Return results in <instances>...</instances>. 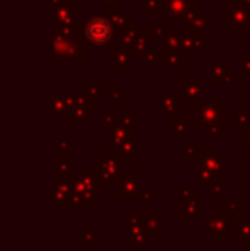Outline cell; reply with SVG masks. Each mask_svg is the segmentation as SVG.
Masks as SVG:
<instances>
[{"instance_id": "cell-15", "label": "cell", "mask_w": 250, "mask_h": 251, "mask_svg": "<svg viewBox=\"0 0 250 251\" xmlns=\"http://www.w3.org/2000/svg\"><path fill=\"white\" fill-rule=\"evenodd\" d=\"M178 36H180V48L187 53L194 51L197 55H200L207 47H211V40L204 36V33L184 29V31H178Z\"/></svg>"}, {"instance_id": "cell-3", "label": "cell", "mask_w": 250, "mask_h": 251, "mask_svg": "<svg viewBox=\"0 0 250 251\" xmlns=\"http://www.w3.org/2000/svg\"><path fill=\"white\" fill-rule=\"evenodd\" d=\"M194 130L206 132L216 139L226 130V101L209 100L200 101L194 116Z\"/></svg>"}, {"instance_id": "cell-11", "label": "cell", "mask_w": 250, "mask_h": 251, "mask_svg": "<svg viewBox=\"0 0 250 251\" xmlns=\"http://www.w3.org/2000/svg\"><path fill=\"white\" fill-rule=\"evenodd\" d=\"M147 231L142 224V214L140 210H134L132 215L125 219V239L132 243L137 248H147L149 246V238Z\"/></svg>"}, {"instance_id": "cell-17", "label": "cell", "mask_w": 250, "mask_h": 251, "mask_svg": "<svg viewBox=\"0 0 250 251\" xmlns=\"http://www.w3.org/2000/svg\"><path fill=\"white\" fill-rule=\"evenodd\" d=\"M108 69L110 70H132V60L130 51L120 47L118 43H113L108 51Z\"/></svg>"}, {"instance_id": "cell-24", "label": "cell", "mask_w": 250, "mask_h": 251, "mask_svg": "<svg viewBox=\"0 0 250 251\" xmlns=\"http://www.w3.org/2000/svg\"><path fill=\"white\" fill-rule=\"evenodd\" d=\"M154 31H156L158 38L161 40V45H163V53L182 50V48H180V36H178V33L167 29V27L161 26V24L154 27Z\"/></svg>"}, {"instance_id": "cell-27", "label": "cell", "mask_w": 250, "mask_h": 251, "mask_svg": "<svg viewBox=\"0 0 250 251\" xmlns=\"http://www.w3.org/2000/svg\"><path fill=\"white\" fill-rule=\"evenodd\" d=\"M108 19H110V23L113 24V27L117 31L124 29V27L130 26V24L134 23V17L127 12L124 7H115V9H111L110 12H108Z\"/></svg>"}, {"instance_id": "cell-39", "label": "cell", "mask_w": 250, "mask_h": 251, "mask_svg": "<svg viewBox=\"0 0 250 251\" xmlns=\"http://www.w3.org/2000/svg\"><path fill=\"white\" fill-rule=\"evenodd\" d=\"M84 93L89 98H93V100H100V98L103 96V87H101L100 84H89V86L84 89Z\"/></svg>"}, {"instance_id": "cell-4", "label": "cell", "mask_w": 250, "mask_h": 251, "mask_svg": "<svg viewBox=\"0 0 250 251\" xmlns=\"http://www.w3.org/2000/svg\"><path fill=\"white\" fill-rule=\"evenodd\" d=\"M244 215L240 210V203L238 201H231L226 205L223 210H214L209 212L204 224V231L209 234L213 241H224L228 234H233V229L242 222Z\"/></svg>"}, {"instance_id": "cell-52", "label": "cell", "mask_w": 250, "mask_h": 251, "mask_svg": "<svg viewBox=\"0 0 250 251\" xmlns=\"http://www.w3.org/2000/svg\"><path fill=\"white\" fill-rule=\"evenodd\" d=\"M249 109H250V102H249Z\"/></svg>"}, {"instance_id": "cell-13", "label": "cell", "mask_w": 250, "mask_h": 251, "mask_svg": "<svg viewBox=\"0 0 250 251\" xmlns=\"http://www.w3.org/2000/svg\"><path fill=\"white\" fill-rule=\"evenodd\" d=\"M165 16L163 21L170 23H187L189 17L195 10V0H163Z\"/></svg>"}, {"instance_id": "cell-46", "label": "cell", "mask_w": 250, "mask_h": 251, "mask_svg": "<svg viewBox=\"0 0 250 251\" xmlns=\"http://www.w3.org/2000/svg\"><path fill=\"white\" fill-rule=\"evenodd\" d=\"M194 195H195V192H194L192 185H185V186H182V188H180V200H187V199H190V197H194Z\"/></svg>"}, {"instance_id": "cell-41", "label": "cell", "mask_w": 250, "mask_h": 251, "mask_svg": "<svg viewBox=\"0 0 250 251\" xmlns=\"http://www.w3.org/2000/svg\"><path fill=\"white\" fill-rule=\"evenodd\" d=\"M242 60V77L250 79V53H244L240 56Z\"/></svg>"}, {"instance_id": "cell-42", "label": "cell", "mask_w": 250, "mask_h": 251, "mask_svg": "<svg viewBox=\"0 0 250 251\" xmlns=\"http://www.w3.org/2000/svg\"><path fill=\"white\" fill-rule=\"evenodd\" d=\"M224 192V186L223 185H216V186H211L209 188V200L211 201H218V199H220L221 195H223Z\"/></svg>"}, {"instance_id": "cell-50", "label": "cell", "mask_w": 250, "mask_h": 251, "mask_svg": "<svg viewBox=\"0 0 250 251\" xmlns=\"http://www.w3.org/2000/svg\"><path fill=\"white\" fill-rule=\"evenodd\" d=\"M244 2L247 3V5H250V0H244Z\"/></svg>"}, {"instance_id": "cell-18", "label": "cell", "mask_w": 250, "mask_h": 251, "mask_svg": "<svg viewBox=\"0 0 250 251\" xmlns=\"http://www.w3.org/2000/svg\"><path fill=\"white\" fill-rule=\"evenodd\" d=\"M110 128V135H108V146H110V154L111 155H117L118 151H120V147L124 146L127 140L132 137V130L127 128L124 123L118 120L115 125L108 126Z\"/></svg>"}, {"instance_id": "cell-28", "label": "cell", "mask_w": 250, "mask_h": 251, "mask_svg": "<svg viewBox=\"0 0 250 251\" xmlns=\"http://www.w3.org/2000/svg\"><path fill=\"white\" fill-rule=\"evenodd\" d=\"M55 164L57 168H70V142L67 139H58L55 146Z\"/></svg>"}, {"instance_id": "cell-47", "label": "cell", "mask_w": 250, "mask_h": 251, "mask_svg": "<svg viewBox=\"0 0 250 251\" xmlns=\"http://www.w3.org/2000/svg\"><path fill=\"white\" fill-rule=\"evenodd\" d=\"M242 147H244V149H247L249 154H250V126L245 130L244 133H242Z\"/></svg>"}, {"instance_id": "cell-16", "label": "cell", "mask_w": 250, "mask_h": 251, "mask_svg": "<svg viewBox=\"0 0 250 251\" xmlns=\"http://www.w3.org/2000/svg\"><path fill=\"white\" fill-rule=\"evenodd\" d=\"M94 113V100L89 98L86 93L77 94V102L76 108L72 109V113L69 115V122L72 125H81V123H86V120L89 118Z\"/></svg>"}, {"instance_id": "cell-53", "label": "cell", "mask_w": 250, "mask_h": 251, "mask_svg": "<svg viewBox=\"0 0 250 251\" xmlns=\"http://www.w3.org/2000/svg\"><path fill=\"white\" fill-rule=\"evenodd\" d=\"M249 91H250V86H249Z\"/></svg>"}, {"instance_id": "cell-1", "label": "cell", "mask_w": 250, "mask_h": 251, "mask_svg": "<svg viewBox=\"0 0 250 251\" xmlns=\"http://www.w3.org/2000/svg\"><path fill=\"white\" fill-rule=\"evenodd\" d=\"M187 161L195 169L194 185L216 186L226 183V157L220 154L216 147H197L187 157Z\"/></svg>"}, {"instance_id": "cell-22", "label": "cell", "mask_w": 250, "mask_h": 251, "mask_svg": "<svg viewBox=\"0 0 250 251\" xmlns=\"http://www.w3.org/2000/svg\"><path fill=\"white\" fill-rule=\"evenodd\" d=\"M77 94L74 93H60L54 96V113L55 116H69L76 108Z\"/></svg>"}, {"instance_id": "cell-5", "label": "cell", "mask_w": 250, "mask_h": 251, "mask_svg": "<svg viewBox=\"0 0 250 251\" xmlns=\"http://www.w3.org/2000/svg\"><path fill=\"white\" fill-rule=\"evenodd\" d=\"M101 188L94 171H76L74 173V197L72 207L79 210H91L96 201L101 200Z\"/></svg>"}, {"instance_id": "cell-26", "label": "cell", "mask_w": 250, "mask_h": 251, "mask_svg": "<svg viewBox=\"0 0 250 251\" xmlns=\"http://www.w3.org/2000/svg\"><path fill=\"white\" fill-rule=\"evenodd\" d=\"M211 27V16L206 14V10L202 7H195V10L192 12V16L187 21V29L195 31V33H204Z\"/></svg>"}, {"instance_id": "cell-10", "label": "cell", "mask_w": 250, "mask_h": 251, "mask_svg": "<svg viewBox=\"0 0 250 251\" xmlns=\"http://www.w3.org/2000/svg\"><path fill=\"white\" fill-rule=\"evenodd\" d=\"M142 190L140 171L127 169L117 181V200L118 201H139V193Z\"/></svg>"}, {"instance_id": "cell-40", "label": "cell", "mask_w": 250, "mask_h": 251, "mask_svg": "<svg viewBox=\"0 0 250 251\" xmlns=\"http://www.w3.org/2000/svg\"><path fill=\"white\" fill-rule=\"evenodd\" d=\"M120 122L124 123L127 128L132 130V126H134V111H132V108H125L124 109V115L120 116Z\"/></svg>"}, {"instance_id": "cell-12", "label": "cell", "mask_w": 250, "mask_h": 251, "mask_svg": "<svg viewBox=\"0 0 250 251\" xmlns=\"http://www.w3.org/2000/svg\"><path fill=\"white\" fill-rule=\"evenodd\" d=\"M204 89L202 77H182L178 80V96L187 102V108L195 111L200 104V94Z\"/></svg>"}, {"instance_id": "cell-29", "label": "cell", "mask_w": 250, "mask_h": 251, "mask_svg": "<svg viewBox=\"0 0 250 251\" xmlns=\"http://www.w3.org/2000/svg\"><path fill=\"white\" fill-rule=\"evenodd\" d=\"M139 154H140V140L130 137L124 146L120 147V151H118L117 155L125 162V164H129V162H132L134 157H136V155H139Z\"/></svg>"}, {"instance_id": "cell-8", "label": "cell", "mask_w": 250, "mask_h": 251, "mask_svg": "<svg viewBox=\"0 0 250 251\" xmlns=\"http://www.w3.org/2000/svg\"><path fill=\"white\" fill-rule=\"evenodd\" d=\"M93 171L103 186H117L118 178L124 175L127 169L125 162L118 155L105 154L100 161L94 162Z\"/></svg>"}, {"instance_id": "cell-25", "label": "cell", "mask_w": 250, "mask_h": 251, "mask_svg": "<svg viewBox=\"0 0 250 251\" xmlns=\"http://www.w3.org/2000/svg\"><path fill=\"white\" fill-rule=\"evenodd\" d=\"M187 51L184 50H175V51H170V53H163V69L165 70H173V69H178V70H187L189 67V60H187Z\"/></svg>"}, {"instance_id": "cell-20", "label": "cell", "mask_w": 250, "mask_h": 251, "mask_svg": "<svg viewBox=\"0 0 250 251\" xmlns=\"http://www.w3.org/2000/svg\"><path fill=\"white\" fill-rule=\"evenodd\" d=\"M178 101H180L178 93H158L154 96V106L158 109H161L167 116H170V118H175L177 115H180Z\"/></svg>"}, {"instance_id": "cell-34", "label": "cell", "mask_w": 250, "mask_h": 251, "mask_svg": "<svg viewBox=\"0 0 250 251\" xmlns=\"http://www.w3.org/2000/svg\"><path fill=\"white\" fill-rule=\"evenodd\" d=\"M233 239L240 241L242 248H250V219L244 217L242 222L233 229Z\"/></svg>"}, {"instance_id": "cell-21", "label": "cell", "mask_w": 250, "mask_h": 251, "mask_svg": "<svg viewBox=\"0 0 250 251\" xmlns=\"http://www.w3.org/2000/svg\"><path fill=\"white\" fill-rule=\"evenodd\" d=\"M140 33H142L140 23H136V21H134L130 26L117 31V43L120 45V47H124L125 50H129L130 53H134V47H136Z\"/></svg>"}, {"instance_id": "cell-32", "label": "cell", "mask_w": 250, "mask_h": 251, "mask_svg": "<svg viewBox=\"0 0 250 251\" xmlns=\"http://www.w3.org/2000/svg\"><path fill=\"white\" fill-rule=\"evenodd\" d=\"M140 62H144L147 65V69L149 70H154L158 67V63H163V53L158 51L156 45L151 43L149 47L146 48L142 53L139 55Z\"/></svg>"}, {"instance_id": "cell-14", "label": "cell", "mask_w": 250, "mask_h": 251, "mask_svg": "<svg viewBox=\"0 0 250 251\" xmlns=\"http://www.w3.org/2000/svg\"><path fill=\"white\" fill-rule=\"evenodd\" d=\"M79 24V0H65L54 10V29H65Z\"/></svg>"}, {"instance_id": "cell-44", "label": "cell", "mask_w": 250, "mask_h": 251, "mask_svg": "<svg viewBox=\"0 0 250 251\" xmlns=\"http://www.w3.org/2000/svg\"><path fill=\"white\" fill-rule=\"evenodd\" d=\"M108 93H110V100L111 101H122V98H124L117 84H110V86H108Z\"/></svg>"}, {"instance_id": "cell-31", "label": "cell", "mask_w": 250, "mask_h": 251, "mask_svg": "<svg viewBox=\"0 0 250 251\" xmlns=\"http://www.w3.org/2000/svg\"><path fill=\"white\" fill-rule=\"evenodd\" d=\"M140 16H165L163 0H139Z\"/></svg>"}, {"instance_id": "cell-9", "label": "cell", "mask_w": 250, "mask_h": 251, "mask_svg": "<svg viewBox=\"0 0 250 251\" xmlns=\"http://www.w3.org/2000/svg\"><path fill=\"white\" fill-rule=\"evenodd\" d=\"M226 31H247L250 27V5L244 0H226L224 3Z\"/></svg>"}, {"instance_id": "cell-43", "label": "cell", "mask_w": 250, "mask_h": 251, "mask_svg": "<svg viewBox=\"0 0 250 251\" xmlns=\"http://www.w3.org/2000/svg\"><path fill=\"white\" fill-rule=\"evenodd\" d=\"M154 200H156V195L151 193L146 185H142V190L139 193V201H154Z\"/></svg>"}, {"instance_id": "cell-51", "label": "cell", "mask_w": 250, "mask_h": 251, "mask_svg": "<svg viewBox=\"0 0 250 251\" xmlns=\"http://www.w3.org/2000/svg\"><path fill=\"white\" fill-rule=\"evenodd\" d=\"M249 219H250V212H249Z\"/></svg>"}, {"instance_id": "cell-35", "label": "cell", "mask_w": 250, "mask_h": 251, "mask_svg": "<svg viewBox=\"0 0 250 251\" xmlns=\"http://www.w3.org/2000/svg\"><path fill=\"white\" fill-rule=\"evenodd\" d=\"M233 116H235L233 130L235 132L244 133L250 126V109L249 108H235Z\"/></svg>"}, {"instance_id": "cell-19", "label": "cell", "mask_w": 250, "mask_h": 251, "mask_svg": "<svg viewBox=\"0 0 250 251\" xmlns=\"http://www.w3.org/2000/svg\"><path fill=\"white\" fill-rule=\"evenodd\" d=\"M211 86H233L235 84V70L228 69L224 62L211 63Z\"/></svg>"}, {"instance_id": "cell-36", "label": "cell", "mask_w": 250, "mask_h": 251, "mask_svg": "<svg viewBox=\"0 0 250 251\" xmlns=\"http://www.w3.org/2000/svg\"><path fill=\"white\" fill-rule=\"evenodd\" d=\"M77 238H79V241H83V245L86 246V248H93L94 243L100 241V239L103 238V234H101V232H96L93 226L89 224V226H86V227H84L83 232H79V234H77Z\"/></svg>"}, {"instance_id": "cell-48", "label": "cell", "mask_w": 250, "mask_h": 251, "mask_svg": "<svg viewBox=\"0 0 250 251\" xmlns=\"http://www.w3.org/2000/svg\"><path fill=\"white\" fill-rule=\"evenodd\" d=\"M101 7H103V9L111 10V9H115V7H118V5H117V0H101Z\"/></svg>"}, {"instance_id": "cell-45", "label": "cell", "mask_w": 250, "mask_h": 251, "mask_svg": "<svg viewBox=\"0 0 250 251\" xmlns=\"http://www.w3.org/2000/svg\"><path fill=\"white\" fill-rule=\"evenodd\" d=\"M195 149H197V147H195V140H194V139H189V140H187V146H185V147H180V154H182V155H187V157H189V155L192 154V152L195 151Z\"/></svg>"}, {"instance_id": "cell-6", "label": "cell", "mask_w": 250, "mask_h": 251, "mask_svg": "<svg viewBox=\"0 0 250 251\" xmlns=\"http://www.w3.org/2000/svg\"><path fill=\"white\" fill-rule=\"evenodd\" d=\"M83 43L93 47H111L117 43V29L110 23L108 16H91L81 23Z\"/></svg>"}, {"instance_id": "cell-2", "label": "cell", "mask_w": 250, "mask_h": 251, "mask_svg": "<svg viewBox=\"0 0 250 251\" xmlns=\"http://www.w3.org/2000/svg\"><path fill=\"white\" fill-rule=\"evenodd\" d=\"M48 47L54 48V58L58 62H86V45L83 43L81 23L65 29H54V38L48 40Z\"/></svg>"}, {"instance_id": "cell-38", "label": "cell", "mask_w": 250, "mask_h": 251, "mask_svg": "<svg viewBox=\"0 0 250 251\" xmlns=\"http://www.w3.org/2000/svg\"><path fill=\"white\" fill-rule=\"evenodd\" d=\"M120 120V115H118V109L117 108H103L101 109V122L105 125L111 126Z\"/></svg>"}, {"instance_id": "cell-30", "label": "cell", "mask_w": 250, "mask_h": 251, "mask_svg": "<svg viewBox=\"0 0 250 251\" xmlns=\"http://www.w3.org/2000/svg\"><path fill=\"white\" fill-rule=\"evenodd\" d=\"M189 118L185 115H177L171 118V137L175 140H189Z\"/></svg>"}, {"instance_id": "cell-37", "label": "cell", "mask_w": 250, "mask_h": 251, "mask_svg": "<svg viewBox=\"0 0 250 251\" xmlns=\"http://www.w3.org/2000/svg\"><path fill=\"white\" fill-rule=\"evenodd\" d=\"M153 38H158L156 31H154V29L153 31H144L142 29V33H140L136 47H134V53H139V55H140V53H142L151 45V40H153Z\"/></svg>"}, {"instance_id": "cell-49", "label": "cell", "mask_w": 250, "mask_h": 251, "mask_svg": "<svg viewBox=\"0 0 250 251\" xmlns=\"http://www.w3.org/2000/svg\"><path fill=\"white\" fill-rule=\"evenodd\" d=\"M63 2H65V0H47V5L50 7V9H55V7H58Z\"/></svg>"}, {"instance_id": "cell-33", "label": "cell", "mask_w": 250, "mask_h": 251, "mask_svg": "<svg viewBox=\"0 0 250 251\" xmlns=\"http://www.w3.org/2000/svg\"><path fill=\"white\" fill-rule=\"evenodd\" d=\"M142 224H144V227H146L147 234H151V232H156V234H158V232L165 231L163 219L156 214V210H154V208H149V210H147L146 217H142Z\"/></svg>"}, {"instance_id": "cell-7", "label": "cell", "mask_w": 250, "mask_h": 251, "mask_svg": "<svg viewBox=\"0 0 250 251\" xmlns=\"http://www.w3.org/2000/svg\"><path fill=\"white\" fill-rule=\"evenodd\" d=\"M74 173L70 168L55 169V186H54V203L58 210H67L72 207L74 197Z\"/></svg>"}, {"instance_id": "cell-23", "label": "cell", "mask_w": 250, "mask_h": 251, "mask_svg": "<svg viewBox=\"0 0 250 251\" xmlns=\"http://www.w3.org/2000/svg\"><path fill=\"white\" fill-rule=\"evenodd\" d=\"M202 201L204 195L202 193H195L194 197H190L187 200H180V217H202Z\"/></svg>"}]
</instances>
